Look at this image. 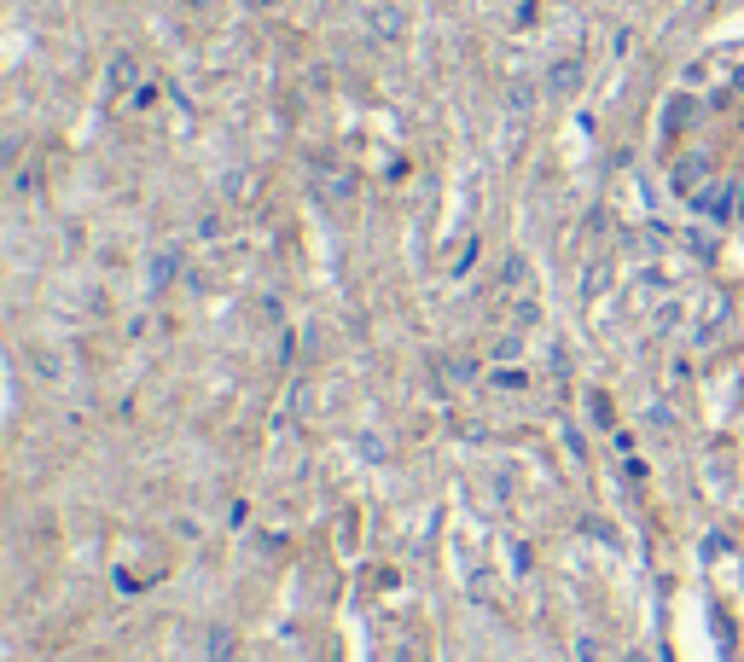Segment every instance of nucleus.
Instances as JSON below:
<instances>
[{"instance_id": "nucleus-1", "label": "nucleus", "mask_w": 744, "mask_h": 662, "mask_svg": "<svg viewBox=\"0 0 744 662\" xmlns=\"http://www.w3.org/2000/svg\"><path fill=\"white\" fill-rule=\"evenodd\" d=\"M129 81H134V58H122V53H117V58H111V76H106V93L117 99L122 88H129Z\"/></svg>"}, {"instance_id": "nucleus-2", "label": "nucleus", "mask_w": 744, "mask_h": 662, "mask_svg": "<svg viewBox=\"0 0 744 662\" xmlns=\"http://www.w3.org/2000/svg\"><path fill=\"white\" fill-rule=\"evenodd\" d=\"M552 88L570 93V88H576V65H558V70H552Z\"/></svg>"}, {"instance_id": "nucleus-3", "label": "nucleus", "mask_w": 744, "mask_h": 662, "mask_svg": "<svg viewBox=\"0 0 744 662\" xmlns=\"http://www.w3.org/2000/svg\"><path fill=\"white\" fill-rule=\"evenodd\" d=\"M169 274H175V256H157V267H152V285H169Z\"/></svg>"}]
</instances>
